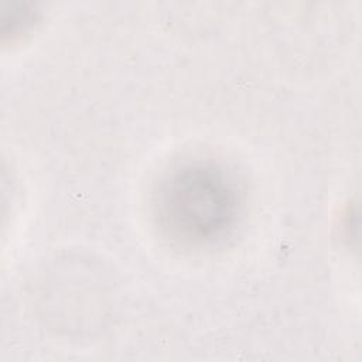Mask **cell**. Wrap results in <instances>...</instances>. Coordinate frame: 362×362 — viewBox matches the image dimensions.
I'll return each instance as SVG.
<instances>
[{"mask_svg": "<svg viewBox=\"0 0 362 362\" xmlns=\"http://www.w3.org/2000/svg\"><path fill=\"white\" fill-rule=\"evenodd\" d=\"M158 216L173 238L184 243H212L233 228L239 192L223 168L185 164L167 175L158 189Z\"/></svg>", "mask_w": 362, "mask_h": 362, "instance_id": "cell-1", "label": "cell"}]
</instances>
